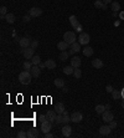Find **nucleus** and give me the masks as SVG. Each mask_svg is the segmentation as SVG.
<instances>
[{
    "instance_id": "obj_1",
    "label": "nucleus",
    "mask_w": 124,
    "mask_h": 138,
    "mask_svg": "<svg viewBox=\"0 0 124 138\" xmlns=\"http://www.w3.org/2000/svg\"><path fill=\"white\" fill-rule=\"evenodd\" d=\"M31 78H32V75H31L30 71L24 70L23 72L19 74V81H20V83H23V85H29V83L31 82Z\"/></svg>"
},
{
    "instance_id": "obj_2",
    "label": "nucleus",
    "mask_w": 124,
    "mask_h": 138,
    "mask_svg": "<svg viewBox=\"0 0 124 138\" xmlns=\"http://www.w3.org/2000/svg\"><path fill=\"white\" fill-rule=\"evenodd\" d=\"M63 40L66 41L68 45H72L73 42H76V34L73 31H67L63 35Z\"/></svg>"
},
{
    "instance_id": "obj_3",
    "label": "nucleus",
    "mask_w": 124,
    "mask_h": 138,
    "mask_svg": "<svg viewBox=\"0 0 124 138\" xmlns=\"http://www.w3.org/2000/svg\"><path fill=\"white\" fill-rule=\"evenodd\" d=\"M91 41V37L88 34H86V32H81L78 36V42L81 45H88V42Z\"/></svg>"
},
{
    "instance_id": "obj_4",
    "label": "nucleus",
    "mask_w": 124,
    "mask_h": 138,
    "mask_svg": "<svg viewBox=\"0 0 124 138\" xmlns=\"http://www.w3.org/2000/svg\"><path fill=\"white\" fill-rule=\"evenodd\" d=\"M51 129H52V122H51V121L46 120V121L41 122V131H42L44 133L50 132Z\"/></svg>"
},
{
    "instance_id": "obj_5",
    "label": "nucleus",
    "mask_w": 124,
    "mask_h": 138,
    "mask_svg": "<svg viewBox=\"0 0 124 138\" xmlns=\"http://www.w3.org/2000/svg\"><path fill=\"white\" fill-rule=\"evenodd\" d=\"M34 51H35V49H32V47H27V49H24V51H23L24 57L26 58V60H31V58L35 56V55H34Z\"/></svg>"
},
{
    "instance_id": "obj_6",
    "label": "nucleus",
    "mask_w": 124,
    "mask_h": 138,
    "mask_svg": "<svg viewBox=\"0 0 124 138\" xmlns=\"http://www.w3.org/2000/svg\"><path fill=\"white\" fill-rule=\"evenodd\" d=\"M113 113L111 112V111H108V109H106L103 113H102V120L104 122H107V123H109L111 121H113Z\"/></svg>"
},
{
    "instance_id": "obj_7",
    "label": "nucleus",
    "mask_w": 124,
    "mask_h": 138,
    "mask_svg": "<svg viewBox=\"0 0 124 138\" xmlns=\"http://www.w3.org/2000/svg\"><path fill=\"white\" fill-rule=\"evenodd\" d=\"M29 15L31 17H39L42 15V10H41L40 8H31V9L29 10Z\"/></svg>"
},
{
    "instance_id": "obj_8",
    "label": "nucleus",
    "mask_w": 124,
    "mask_h": 138,
    "mask_svg": "<svg viewBox=\"0 0 124 138\" xmlns=\"http://www.w3.org/2000/svg\"><path fill=\"white\" fill-rule=\"evenodd\" d=\"M17 40H19V45H20L21 49H27V47H30V45H31V41L29 40L27 37H20V39H17Z\"/></svg>"
},
{
    "instance_id": "obj_9",
    "label": "nucleus",
    "mask_w": 124,
    "mask_h": 138,
    "mask_svg": "<svg viewBox=\"0 0 124 138\" xmlns=\"http://www.w3.org/2000/svg\"><path fill=\"white\" fill-rule=\"evenodd\" d=\"M83 120V116L81 112H73L72 115H71V121L74 122V123H78Z\"/></svg>"
},
{
    "instance_id": "obj_10",
    "label": "nucleus",
    "mask_w": 124,
    "mask_h": 138,
    "mask_svg": "<svg viewBox=\"0 0 124 138\" xmlns=\"http://www.w3.org/2000/svg\"><path fill=\"white\" fill-rule=\"evenodd\" d=\"M57 113L55 109H50V111H47V115H46V118L49 120V121H51V122H55L56 121V117H57Z\"/></svg>"
},
{
    "instance_id": "obj_11",
    "label": "nucleus",
    "mask_w": 124,
    "mask_h": 138,
    "mask_svg": "<svg viewBox=\"0 0 124 138\" xmlns=\"http://www.w3.org/2000/svg\"><path fill=\"white\" fill-rule=\"evenodd\" d=\"M81 65H82L81 57H78V56L72 57V60H71V66H73L74 69H78V67H81Z\"/></svg>"
},
{
    "instance_id": "obj_12",
    "label": "nucleus",
    "mask_w": 124,
    "mask_h": 138,
    "mask_svg": "<svg viewBox=\"0 0 124 138\" xmlns=\"http://www.w3.org/2000/svg\"><path fill=\"white\" fill-rule=\"evenodd\" d=\"M111 132H112V128H111L109 126H107V124H106V126L99 127V133H101L102 136H108Z\"/></svg>"
},
{
    "instance_id": "obj_13",
    "label": "nucleus",
    "mask_w": 124,
    "mask_h": 138,
    "mask_svg": "<svg viewBox=\"0 0 124 138\" xmlns=\"http://www.w3.org/2000/svg\"><path fill=\"white\" fill-rule=\"evenodd\" d=\"M30 72H31V75L34 76V77H39L40 74H41V67H40L39 65H34L32 69L30 70Z\"/></svg>"
},
{
    "instance_id": "obj_14",
    "label": "nucleus",
    "mask_w": 124,
    "mask_h": 138,
    "mask_svg": "<svg viewBox=\"0 0 124 138\" xmlns=\"http://www.w3.org/2000/svg\"><path fill=\"white\" fill-rule=\"evenodd\" d=\"M68 20H70V23H71V25H72V28H73L74 30H76L79 25H81V24H79V21L77 20V16H74V15H71Z\"/></svg>"
},
{
    "instance_id": "obj_15",
    "label": "nucleus",
    "mask_w": 124,
    "mask_h": 138,
    "mask_svg": "<svg viewBox=\"0 0 124 138\" xmlns=\"http://www.w3.org/2000/svg\"><path fill=\"white\" fill-rule=\"evenodd\" d=\"M71 133H72V127L71 126L66 124V126L62 128V136H63V137H70Z\"/></svg>"
},
{
    "instance_id": "obj_16",
    "label": "nucleus",
    "mask_w": 124,
    "mask_h": 138,
    "mask_svg": "<svg viewBox=\"0 0 124 138\" xmlns=\"http://www.w3.org/2000/svg\"><path fill=\"white\" fill-rule=\"evenodd\" d=\"M92 66L94 69H102L104 66V63H103L101 58H94V60H92Z\"/></svg>"
},
{
    "instance_id": "obj_17",
    "label": "nucleus",
    "mask_w": 124,
    "mask_h": 138,
    "mask_svg": "<svg viewBox=\"0 0 124 138\" xmlns=\"http://www.w3.org/2000/svg\"><path fill=\"white\" fill-rule=\"evenodd\" d=\"M82 51H83V55H85L86 57H89V56H92V55H93V52H94V51H93V49H92L91 46H87V45H86V47L82 50Z\"/></svg>"
},
{
    "instance_id": "obj_18",
    "label": "nucleus",
    "mask_w": 124,
    "mask_h": 138,
    "mask_svg": "<svg viewBox=\"0 0 124 138\" xmlns=\"http://www.w3.org/2000/svg\"><path fill=\"white\" fill-rule=\"evenodd\" d=\"M94 6L97 9H101V10H107V4H104L103 0H97L94 3Z\"/></svg>"
},
{
    "instance_id": "obj_19",
    "label": "nucleus",
    "mask_w": 124,
    "mask_h": 138,
    "mask_svg": "<svg viewBox=\"0 0 124 138\" xmlns=\"http://www.w3.org/2000/svg\"><path fill=\"white\" fill-rule=\"evenodd\" d=\"M68 46H71V45H68L66 41L63 40V41H60L58 44H57V47H58V50H61V51H66L68 49Z\"/></svg>"
},
{
    "instance_id": "obj_20",
    "label": "nucleus",
    "mask_w": 124,
    "mask_h": 138,
    "mask_svg": "<svg viewBox=\"0 0 124 138\" xmlns=\"http://www.w3.org/2000/svg\"><path fill=\"white\" fill-rule=\"evenodd\" d=\"M39 136H40V133L36 128H32V129L27 131V137L29 138H36V137H39Z\"/></svg>"
},
{
    "instance_id": "obj_21",
    "label": "nucleus",
    "mask_w": 124,
    "mask_h": 138,
    "mask_svg": "<svg viewBox=\"0 0 124 138\" xmlns=\"http://www.w3.org/2000/svg\"><path fill=\"white\" fill-rule=\"evenodd\" d=\"M45 65H46V67L49 70H55L56 69V62H55V60H47L45 62Z\"/></svg>"
},
{
    "instance_id": "obj_22",
    "label": "nucleus",
    "mask_w": 124,
    "mask_h": 138,
    "mask_svg": "<svg viewBox=\"0 0 124 138\" xmlns=\"http://www.w3.org/2000/svg\"><path fill=\"white\" fill-rule=\"evenodd\" d=\"M55 111H56L58 115L62 113V112L65 111V106H63V103H62V102H57L56 106H55Z\"/></svg>"
},
{
    "instance_id": "obj_23",
    "label": "nucleus",
    "mask_w": 124,
    "mask_h": 138,
    "mask_svg": "<svg viewBox=\"0 0 124 138\" xmlns=\"http://www.w3.org/2000/svg\"><path fill=\"white\" fill-rule=\"evenodd\" d=\"M5 20L9 24H14L15 23V15H14V14H10V12H8V14L5 15Z\"/></svg>"
},
{
    "instance_id": "obj_24",
    "label": "nucleus",
    "mask_w": 124,
    "mask_h": 138,
    "mask_svg": "<svg viewBox=\"0 0 124 138\" xmlns=\"http://www.w3.org/2000/svg\"><path fill=\"white\" fill-rule=\"evenodd\" d=\"M73 71H74L73 66H66V67H63V74L65 75H73Z\"/></svg>"
},
{
    "instance_id": "obj_25",
    "label": "nucleus",
    "mask_w": 124,
    "mask_h": 138,
    "mask_svg": "<svg viewBox=\"0 0 124 138\" xmlns=\"http://www.w3.org/2000/svg\"><path fill=\"white\" fill-rule=\"evenodd\" d=\"M71 50L76 54V52H79L81 51V44L79 42H73L72 45H71Z\"/></svg>"
},
{
    "instance_id": "obj_26",
    "label": "nucleus",
    "mask_w": 124,
    "mask_h": 138,
    "mask_svg": "<svg viewBox=\"0 0 124 138\" xmlns=\"http://www.w3.org/2000/svg\"><path fill=\"white\" fill-rule=\"evenodd\" d=\"M53 83H55V86L57 88H62V87L65 86V81L62 80V78H56V80L53 81Z\"/></svg>"
},
{
    "instance_id": "obj_27",
    "label": "nucleus",
    "mask_w": 124,
    "mask_h": 138,
    "mask_svg": "<svg viewBox=\"0 0 124 138\" xmlns=\"http://www.w3.org/2000/svg\"><path fill=\"white\" fill-rule=\"evenodd\" d=\"M111 8H112L113 12H117V11H119V10H120V4H119L118 1H113L112 5H111Z\"/></svg>"
},
{
    "instance_id": "obj_28",
    "label": "nucleus",
    "mask_w": 124,
    "mask_h": 138,
    "mask_svg": "<svg viewBox=\"0 0 124 138\" xmlns=\"http://www.w3.org/2000/svg\"><path fill=\"white\" fill-rule=\"evenodd\" d=\"M71 55H70V52L67 51H61V54H60V60L61 61H66L68 57H70Z\"/></svg>"
},
{
    "instance_id": "obj_29",
    "label": "nucleus",
    "mask_w": 124,
    "mask_h": 138,
    "mask_svg": "<svg viewBox=\"0 0 124 138\" xmlns=\"http://www.w3.org/2000/svg\"><path fill=\"white\" fill-rule=\"evenodd\" d=\"M112 97H113V100H119V98L122 97V92L118 91V90H113Z\"/></svg>"
},
{
    "instance_id": "obj_30",
    "label": "nucleus",
    "mask_w": 124,
    "mask_h": 138,
    "mask_svg": "<svg viewBox=\"0 0 124 138\" xmlns=\"http://www.w3.org/2000/svg\"><path fill=\"white\" fill-rule=\"evenodd\" d=\"M32 62L31 61H25V62L23 63V67H24V70H26V71H30V70L32 69Z\"/></svg>"
},
{
    "instance_id": "obj_31",
    "label": "nucleus",
    "mask_w": 124,
    "mask_h": 138,
    "mask_svg": "<svg viewBox=\"0 0 124 138\" xmlns=\"http://www.w3.org/2000/svg\"><path fill=\"white\" fill-rule=\"evenodd\" d=\"M106 106H103V104H97L96 106V112L97 113H99V115H102L104 111H106Z\"/></svg>"
},
{
    "instance_id": "obj_32",
    "label": "nucleus",
    "mask_w": 124,
    "mask_h": 138,
    "mask_svg": "<svg viewBox=\"0 0 124 138\" xmlns=\"http://www.w3.org/2000/svg\"><path fill=\"white\" fill-rule=\"evenodd\" d=\"M62 116H63V123H65V124H68V122L71 121V117L68 116V113L66 112V111L62 112Z\"/></svg>"
},
{
    "instance_id": "obj_33",
    "label": "nucleus",
    "mask_w": 124,
    "mask_h": 138,
    "mask_svg": "<svg viewBox=\"0 0 124 138\" xmlns=\"http://www.w3.org/2000/svg\"><path fill=\"white\" fill-rule=\"evenodd\" d=\"M0 14H1V15H0V19H3V20H4V19H5V15L8 14V9H6V6H1V8H0Z\"/></svg>"
},
{
    "instance_id": "obj_34",
    "label": "nucleus",
    "mask_w": 124,
    "mask_h": 138,
    "mask_svg": "<svg viewBox=\"0 0 124 138\" xmlns=\"http://www.w3.org/2000/svg\"><path fill=\"white\" fill-rule=\"evenodd\" d=\"M31 62H32V65H40L41 63V58H40V56L35 55L34 57L31 58Z\"/></svg>"
},
{
    "instance_id": "obj_35",
    "label": "nucleus",
    "mask_w": 124,
    "mask_h": 138,
    "mask_svg": "<svg viewBox=\"0 0 124 138\" xmlns=\"http://www.w3.org/2000/svg\"><path fill=\"white\" fill-rule=\"evenodd\" d=\"M73 76L76 77V78H79V77L82 76V72H81L79 67H78V69H74V71H73Z\"/></svg>"
},
{
    "instance_id": "obj_36",
    "label": "nucleus",
    "mask_w": 124,
    "mask_h": 138,
    "mask_svg": "<svg viewBox=\"0 0 124 138\" xmlns=\"http://www.w3.org/2000/svg\"><path fill=\"white\" fill-rule=\"evenodd\" d=\"M57 123V124H60V123H63V116H62V113H60V115H57L56 117V121H55Z\"/></svg>"
},
{
    "instance_id": "obj_37",
    "label": "nucleus",
    "mask_w": 124,
    "mask_h": 138,
    "mask_svg": "<svg viewBox=\"0 0 124 138\" xmlns=\"http://www.w3.org/2000/svg\"><path fill=\"white\" fill-rule=\"evenodd\" d=\"M17 138H27V132L20 131V132L17 133Z\"/></svg>"
},
{
    "instance_id": "obj_38",
    "label": "nucleus",
    "mask_w": 124,
    "mask_h": 138,
    "mask_svg": "<svg viewBox=\"0 0 124 138\" xmlns=\"http://www.w3.org/2000/svg\"><path fill=\"white\" fill-rule=\"evenodd\" d=\"M37 46H39V41H37V40L31 41V45H30V47H32V49H36Z\"/></svg>"
},
{
    "instance_id": "obj_39",
    "label": "nucleus",
    "mask_w": 124,
    "mask_h": 138,
    "mask_svg": "<svg viewBox=\"0 0 124 138\" xmlns=\"http://www.w3.org/2000/svg\"><path fill=\"white\" fill-rule=\"evenodd\" d=\"M109 127H111L112 129H114V128L117 127V122H115V121H111V122H109Z\"/></svg>"
},
{
    "instance_id": "obj_40",
    "label": "nucleus",
    "mask_w": 124,
    "mask_h": 138,
    "mask_svg": "<svg viewBox=\"0 0 124 138\" xmlns=\"http://www.w3.org/2000/svg\"><path fill=\"white\" fill-rule=\"evenodd\" d=\"M106 90H107V92H109V93H112V92H113V90H114V88H113V87L111 86V85H108V86L106 87Z\"/></svg>"
},
{
    "instance_id": "obj_41",
    "label": "nucleus",
    "mask_w": 124,
    "mask_h": 138,
    "mask_svg": "<svg viewBox=\"0 0 124 138\" xmlns=\"http://www.w3.org/2000/svg\"><path fill=\"white\" fill-rule=\"evenodd\" d=\"M46 120H47V118H46V116L45 115H41L39 117V121L40 122H44V121H46Z\"/></svg>"
},
{
    "instance_id": "obj_42",
    "label": "nucleus",
    "mask_w": 124,
    "mask_h": 138,
    "mask_svg": "<svg viewBox=\"0 0 124 138\" xmlns=\"http://www.w3.org/2000/svg\"><path fill=\"white\" fill-rule=\"evenodd\" d=\"M30 19H31L30 15H25V16H24V21H26V23H27V21H30Z\"/></svg>"
},
{
    "instance_id": "obj_43",
    "label": "nucleus",
    "mask_w": 124,
    "mask_h": 138,
    "mask_svg": "<svg viewBox=\"0 0 124 138\" xmlns=\"http://www.w3.org/2000/svg\"><path fill=\"white\" fill-rule=\"evenodd\" d=\"M45 137L46 138H52V137H53V134L50 133V132H47V133H45Z\"/></svg>"
},
{
    "instance_id": "obj_44",
    "label": "nucleus",
    "mask_w": 124,
    "mask_h": 138,
    "mask_svg": "<svg viewBox=\"0 0 124 138\" xmlns=\"http://www.w3.org/2000/svg\"><path fill=\"white\" fill-rule=\"evenodd\" d=\"M82 30H83V28H82V25H79L78 28L76 29V31H78V32H82Z\"/></svg>"
},
{
    "instance_id": "obj_45",
    "label": "nucleus",
    "mask_w": 124,
    "mask_h": 138,
    "mask_svg": "<svg viewBox=\"0 0 124 138\" xmlns=\"http://www.w3.org/2000/svg\"><path fill=\"white\" fill-rule=\"evenodd\" d=\"M119 17H120L122 20H124V11H122L120 14H119Z\"/></svg>"
},
{
    "instance_id": "obj_46",
    "label": "nucleus",
    "mask_w": 124,
    "mask_h": 138,
    "mask_svg": "<svg viewBox=\"0 0 124 138\" xmlns=\"http://www.w3.org/2000/svg\"><path fill=\"white\" fill-rule=\"evenodd\" d=\"M103 3H104V4H109V3H111V4H112L113 1L112 0H103Z\"/></svg>"
},
{
    "instance_id": "obj_47",
    "label": "nucleus",
    "mask_w": 124,
    "mask_h": 138,
    "mask_svg": "<svg viewBox=\"0 0 124 138\" xmlns=\"http://www.w3.org/2000/svg\"><path fill=\"white\" fill-rule=\"evenodd\" d=\"M39 66H40V67H41V69H45V67H46V65H45V63H42V62L40 63Z\"/></svg>"
},
{
    "instance_id": "obj_48",
    "label": "nucleus",
    "mask_w": 124,
    "mask_h": 138,
    "mask_svg": "<svg viewBox=\"0 0 124 138\" xmlns=\"http://www.w3.org/2000/svg\"><path fill=\"white\" fill-rule=\"evenodd\" d=\"M62 90H63V92H68V88H67L66 86H63V87H62Z\"/></svg>"
},
{
    "instance_id": "obj_49",
    "label": "nucleus",
    "mask_w": 124,
    "mask_h": 138,
    "mask_svg": "<svg viewBox=\"0 0 124 138\" xmlns=\"http://www.w3.org/2000/svg\"><path fill=\"white\" fill-rule=\"evenodd\" d=\"M120 92H122V98H124V87L122 88V91H120Z\"/></svg>"
},
{
    "instance_id": "obj_50",
    "label": "nucleus",
    "mask_w": 124,
    "mask_h": 138,
    "mask_svg": "<svg viewBox=\"0 0 124 138\" xmlns=\"http://www.w3.org/2000/svg\"><path fill=\"white\" fill-rule=\"evenodd\" d=\"M122 108L124 109V98H123V100H122Z\"/></svg>"
},
{
    "instance_id": "obj_51",
    "label": "nucleus",
    "mask_w": 124,
    "mask_h": 138,
    "mask_svg": "<svg viewBox=\"0 0 124 138\" xmlns=\"http://www.w3.org/2000/svg\"><path fill=\"white\" fill-rule=\"evenodd\" d=\"M106 108H107V109H109V108H111V104H109V103H107V106H106Z\"/></svg>"
}]
</instances>
